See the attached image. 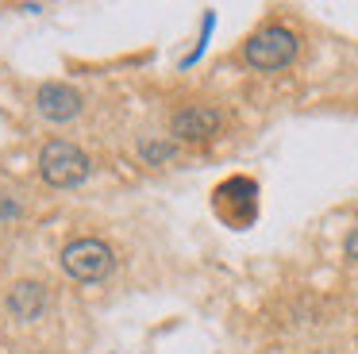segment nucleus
<instances>
[{
    "label": "nucleus",
    "instance_id": "obj_1",
    "mask_svg": "<svg viewBox=\"0 0 358 354\" xmlns=\"http://www.w3.org/2000/svg\"><path fill=\"white\" fill-rule=\"evenodd\" d=\"M93 169L89 154L81 146L66 143V139H50L47 146L39 150V174L47 177L55 189H70V185H81Z\"/></svg>",
    "mask_w": 358,
    "mask_h": 354
},
{
    "label": "nucleus",
    "instance_id": "obj_2",
    "mask_svg": "<svg viewBox=\"0 0 358 354\" xmlns=\"http://www.w3.org/2000/svg\"><path fill=\"white\" fill-rule=\"evenodd\" d=\"M112 266H116V254L101 239H73L62 250V269L78 281H101L104 274H112Z\"/></svg>",
    "mask_w": 358,
    "mask_h": 354
},
{
    "label": "nucleus",
    "instance_id": "obj_3",
    "mask_svg": "<svg viewBox=\"0 0 358 354\" xmlns=\"http://www.w3.org/2000/svg\"><path fill=\"white\" fill-rule=\"evenodd\" d=\"M243 54H247V62L258 69H281L296 58V35L289 27H278V23H273V27H262L258 35H250V43Z\"/></svg>",
    "mask_w": 358,
    "mask_h": 354
},
{
    "label": "nucleus",
    "instance_id": "obj_4",
    "mask_svg": "<svg viewBox=\"0 0 358 354\" xmlns=\"http://www.w3.org/2000/svg\"><path fill=\"white\" fill-rule=\"evenodd\" d=\"M35 108H39V115H47V120L66 123L81 112V92L70 89V85H62V81H47L35 92Z\"/></svg>",
    "mask_w": 358,
    "mask_h": 354
},
{
    "label": "nucleus",
    "instance_id": "obj_5",
    "mask_svg": "<svg viewBox=\"0 0 358 354\" xmlns=\"http://www.w3.org/2000/svg\"><path fill=\"white\" fill-rule=\"evenodd\" d=\"M220 123H224V115H220V108H208V104H189L181 108L178 115H173V135L178 139H189V143H201V139H212L220 131Z\"/></svg>",
    "mask_w": 358,
    "mask_h": 354
},
{
    "label": "nucleus",
    "instance_id": "obj_6",
    "mask_svg": "<svg viewBox=\"0 0 358 354\" xmlns=\"http://www.w3.org/2000/svg\"><path fill=\"white\" fill-rule=\"evenodd\" d=\"M43 308H47V292H43V285L20 281V285L8 289V312L16 316V320H39Z\"/></svg>",
    "mask_w": 358,
    "mask_h": 354
},
{
    "label": "nucleus",
    "instance_id": "obj_7",
    "mask_svg": "<svg viewBox=\"0 0 358 354\" xmlns=\"http://www.w3.org/2000/svg\"><path fill=\"white\" fill-rule=\"evenodd\" d=\"M139 154L147 162H166V158H173V143H143Z\"/></svg>",
    "mask_w": 358,
    "mask_h": 354
},
{
    "label": "nucleus",
    "instance_id": "obj_8",
    "mask_svg": "<svg viewBox=\"0 0 358 354\" xmlns=\"http://www.w3.org/2000/svg\"><path fill=\"white\" fill-rule=\"evenodd\" d=\"M347 254H350V258L358 262V227H355V231H350V235H347Z\"/></svg>",
    "mask_w": 358,
    "mask_h": 354
}]
</instances>
